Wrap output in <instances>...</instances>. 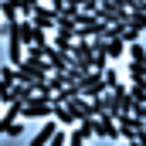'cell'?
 I'll use <instances>...</instances> for the list:
<instances>
[{
  "label": "cell",
  "mask_w": 146,
  "mask_h": 146,
  "mask_svg": "<svg viewBox=\"0 0 146 146\" xmlns=\"http://www.w3.org/2000/svg\"><path fill=\"white\" fill-rule=\"evenodd\" d=\"M54 133H58V122H54V119H48V122H44V126H41V129L34 133V139H31V146H48Z\"/></svg>",
  "instance_id": "8992f818"
},
{
  "label": "cell",
  "mask_w": 146,
  "mask_h": 146,
  "mask_svg": "<svg viewBox=\"0 0 146 146\" xmlns=\"http://www.w3.org/2000/svg\"><path fill=\"white\" fill-rule=\"evenodd\" d=\"M68 146H85V139L78 136V129H72V133H68Z\"/></svg>",
  "instance_id": "ac0fdd59"
},
{
  "label": "cell",
  "mask_w": 146,
  "mask_h": 146,
  "mask_svg": "<svg viewBox=\"0 0 146 146\" xmlns=\"http://www.w3.org/2000/svg\"><path fill=\"white\" fill-rule=\"evenodd\" d=\"M48 115H51V102H41V99L24 102V109H21V119H48Z\"/></svg>",
  "instance_id": "277c9868"
},
{
  "label": "cell",
  "mask_w": 146,
  "mask_h": 146,
  "mask_svg": "<svg viewBox=\"0 0 146 146\" xmlns=\"http://www.w3.org/2000/svg\"><path fill=\"white\" fill-rule=\"evenodd\" d=\"M112 119H115V129H119V136H122L126 143H136V139L146 133V129L133 119V115H112Z\"/></svg>",
  "instance_id": "7a4b0ae2"
},
{
  "label": "cell",
  "mask_w": 146,
  "mask_h": 146,
  "mask_svg": "<svg viewBox=\"0 0 146 146\" xmlns=\"http://www.w3.org/2000/svg\"><path fill=\"white\" fill-rule=\"evenodd\" d=\"M126 68H129V78H133V82H143V78H146V65H136V61H129Z\"/></svg>",
  "instance_id": "4fadbf2b"
},
{
  "label": "cell",
  "mask_w": 146,
  "mask_h": 146,
  "mask_svg": "<svg viewBox=\"0 0 146 146\" xmlns=\"http://www.w3.org/2000/svg\"><path fill=\"white\" fill-rule=\"evenodd\" d=\"M27 21L34 24L37 31H44V34H48V31H54V21H58V14H54L51 7H44V3H37L34 10H31V17H27Z\"/></svg>",
  "instance_id": "3957f363"
},
{
  "label": "cell",
  "mask_w": 146,
  "mask_h": 146,
  "mask_svg": "<svg viewBox=\"0 0 146 146\" xmlns=\"http://www.w3.org/2000/svg\"><path fill=\"white\" fill-rule=\"evenodd\" d=\"M143 88H146V78H143Z\"/></svg>",
  "instance_id": "44dd1931"
},
{
  "label": "cell",
  "mask_w": 146,
  "mask_h": 146,
  "mask_svg": "<svg viewBox=\"0 0 146 146\" xmlns=\"http://www.w3.org/2000/svg\"><path fill=\"white\" fill-rule=\"evenodd\" d=\"M95 136L99 139H119V129H115V119L112 115H99L95 119Z\"/></svg>",
  "instance_id": "5b68a950"
},
{
  "label": "cell",
  "mask_w": 146,
  "mask_h": 146,
  "mask_svg": "<svg viewBox=\"0 0 146 146\" xmlns=\"http://www.w3.org/2000/svg\"><path fill=\"white\" fill-rule=\"evenodd\" d=\"M0 82H10V85H14V82H17V68H14V65H0Z\"/></svg>",
  "instance_id": "9a60e30c"
},
{
  "label": "cell",
  "mask_w": 146,
  "mask_h": 146,
  "mask_svg": "<svg viewBox=\"0 0 146 146\" xmlns=\"http://www.w3.org/2000/svg\"><path fill=\"white\" fill-rule=\"evenodd\" d=\"M126 95H129L133 106H146V88H143V82H133V85L126 88Z\"/></svg>",
  "instance_id": "52a82bcc"
},
{
  "label": "cell",
  "mask_w": 146,
  "mask_h": 146,
  "mask_svg": "<svg viewBox=\"0 0 146 146\" xmlns=\"http://www.w3.org/2000/svg\"><path fill=\"white\" fill-rule=\"evenodd\" d=\"M126 27H133L136 34L146 31V14H129V17H126Z\"/></svg>",
  "instance_id": "8fae6325"
},
{
  "label": "cell",
  "mask_w": 146,
  "mask_h": 146,
  "mask_svg": "<svg viewBox=\"0 0 146 146\" xmlns=\"http://www.w3.org/2000/svg\"><path fill=\"white\" fill-rule=\"evenodd\" d=\"M106 54H109V58H122V54H126V44H122L119 37H115V41H106Z\"/></svg>",
  "instance_id": "30bf717a"
},
{
  "label": "cell",
  "mask_w": 146,
  "mask_h": 146,
  "mask_svg": "<svg viewBox=\"0 0 146 146\" xmlns=\"http://www.w3.org/2000/svg\"><path fill=\"white\" fill-rule=\"evenodd\" d=\"M48 146H68V133H65V129H58V133L51 136V143H48Z\"/></svg>",
  "instance_id": "2e32d148"
},
{
  "label": "cell",
  "mask_w": 146,
  "mask_h": 146,
  "mask_svg": "<svg viewBox=\"0 0 146 146\" xmlns=\"http://www.w3.org/2000/svg\"><path fill=\"white\" fill-rule=\"evenodd\" d=\"M7 54H10V65H14V68L24 61V48H21L17 41H10V44H7Z\"/></svg>",
  "instance_id": "9c48e42d"
},
{
  "label": "cell",
  "mask_w": 146,
  "mask_h": 146,
  "mask_svg": "<svg viewBox=\"0 0 146 146\" xmlns=\"http://www.w3.org/2000/svg\"><path fill=\"white\" fill-rule=\"evenodd\" d=\"M126 146H139V143H126Z\"/></svg>",
  "instance_id": "ffe728a7"
},
{
  "label": "cell",
  "mask_w": 146,
  "mask_h": 146,
  "mask_svg": "<svg viewBox=\"0 0 146 146\" xmlns=\"http://www.w3.org/2000/svg\"><path fill=\"white\" fill-rule=\"evenodd\" d=\"M37 3H41V0H21V3H17V14H21V17L27 21V17H31V10H34Z\"/></svg>",
  "instance_id": "5bb4252c"
},
{
  "label": "cell",
  "mask_w": 146,
  "mask_h": 146,
  "mask_svg": "<svg viewBox=\"0 0 146 146\" xmlns=\"http://www.w3.org/2000/svg\"><path fill=\"white\" fill-rule=\"evenodd\" d=\"M72 37L68 34H58V31H54V44H51V48H54V51H61V54H72Z\"/></svg>",
  "instance_id": "ba28073f"
},
{
  "label": "cell",
  "mask_w": 146,
  "mask_h": 146,
  "mask_svg": "<svg viewBox=\"0 0 146 146\" xmlns=\"http://www.w3.org/2000/svg\"><path fill=\"white\" fill-rule=\"evenodd\" d=\"M136 143H139V146H146V133H143V136H139V139H136Z\"/></svg>",
  "instance_id": "d6986e66"
},
{
  "label": "cell",
  "mask_w": 146,
  "mask_h": 146,
  "mask_svg": "<svg viewBox=\"0 0 146 146\" xmlns=\"http://www.w3.org/2000/svg\"><path fill=\"white\" fill-rule=\"evenodd\" d=\"M21 133H24V126H21V122H10V126L3 129V136H21Z\"/></svg>",
  "instance_id": "e0dca14e"
},
{
  "label": "cell",
  "mask_w": 146,
  "mask_h": 146,
  "mask_svg": "<svg viewBox=\"0 0 146 146\" xmlns=\"http://www.w3.org/2000/svg\"><path fill=\"white\" fill-rule=\"evenodd\" d=\"M75 88H78V95H82V99H88V102H92V99H99V95H106V82H102V75H99V72H88L78 85H75Z\"/></svg>",
  "instance_id": "6da1fadb"
},
{
  "label": "cell",
  "mask_w": 146,
  "mask_h": 146,
  "mask_svg": "<svg viewBox=\"0 0 146 146\" xmlns=\"http://www.w3.org/2000/svg\"><path fill=\"white\" fill-rule=\"evenodd\" d=\"M129 61H136V65H143L146 61V51H143V44L136 41V44H129Z\"/></svg>",
  "instance_id": "7c38bea8"
}]
</instances>
